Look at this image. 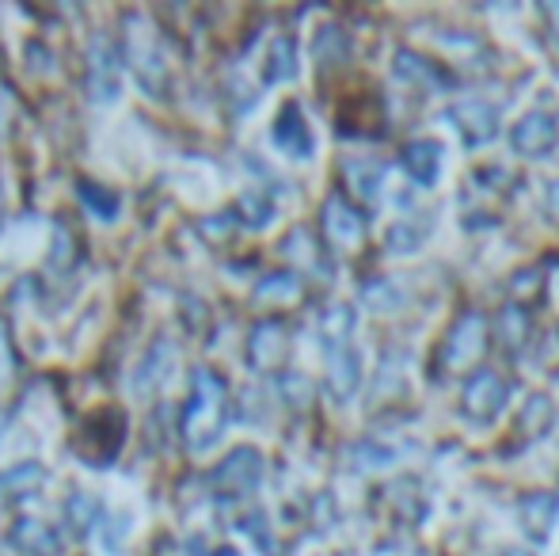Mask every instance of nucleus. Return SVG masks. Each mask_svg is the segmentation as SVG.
<instances>
[{"label":"nucleus","instance_id":"1","mask_svg":"<svg viewBox=\"0 0 559 556\" xmlns=\"http://www.w3.org/2000/svg\"><path fill=\"white\" fill-rule=\"evenodd\" d=\"M225 430V381L210 370H194V397L183 412V438L194 453H206Z\"/></svg>","mask_w":559,"mask_h":556},{"label":"nucleus","instance_id":"2","mask_svg":"<svg viewBox=\"0 0 559 556\" xmlns=\"http://www.w3.org/2000/svg\"><path fill=\"white\" fill-rule=\"evenodd\" d=\"M449 119L456 122V130H461L472 145H484V141H491L499 134V115H495V107L484 104V99H464V104H456L453 111H449Z\"/></svg>","mask_w":559,"mask_h":556},{"label":"nucleus","instance_id":"3","mask_svg":"<svg viewBox=\"0 0 559 556\" xmlns=\"http://www.w3.org/2000/svg\"><path fill=\"white\" fill-rule=\"evenodd\" d=\"M514 149L518 153H525V156H548L552 153V145H556V138H559V127H556V119L552 115H525L522 122L514 127Z\"/></svg>","mask_w":559,"mask_h":556},{"label":"nucleus","instance_id":"4","mask_svg":"<svg viewBox=\"0 0 559 556\" xmlns=\"http://www.w3.org/2000/svg\"><path fill=\"white\" fill-rule=\"evenodd\" d=\"M130 58H133V73H138L141 84L156 96V92L164 88V58H160V50H156V38L145 35V27L130 31Z\"/></svg>","mask_w":559,"mask_h":556},{"label":"nucleus","instance_id":"5","mask_svg":"<svg viewBox=\"0 0 559 556\" xmlns=\"http://www.w3.org/2000/svg\"><path fill=\"white\" fill-rule=\"evenodd\" d=\"M502 397H507V389H502L499 374L491 370H479L476 381L468 386V393H464V409H468L472 419H495L502 409Z\"/></svg>","mask_w":559,"mask_h":556},{"label":"nucleus","instance_id":"6","mask_svg":"<svg viewBox=\"0 0 559 556\" xmlns=\"http://www.w3.org/2000/svg\"><path fill=\"white\" fill-rule=\"evenodd\" d=\"M263 476V461H259L255 450H236L233 458L225 461L222 469L214 473V484L217 488H228V492H251Z\"/></svg>","mask_w":559,"mask_h":556},{"label":"nucleus","instance_id":"7","mask_svg":"<svg viewBox=\"0 0 559 556\" xmlns=\"http://www.w3.org/2000/svg\"><path fill=\"white\" fill-rule=\"evenodd\" d=\"M115 92H118V58L111 38L99 35L92 43V96L115 99Z\"/></svg>","mask_w":559,"mask_h":556},{"label":"nucleus","instance_id":"8","mask_svg":"<svg viewBox=\"0 0 559 556\" xmlns=\"http://www.w3.org/2000/svg\"><path fill=\"white\" fill-rule=\"evenodd\" d=\"M479 351H484V320L468 312V317L453 328V335L445 340V358L453 366H468Z\"/></svg>","mask_w":559,"mask_h":556},{"label":"nucleus","instance_id":"9","mask_svg":"<svg viewBox=\"0 0 559 556\" xmlns=\"http://www.w3.org/2000/svg\"><path fill=\"white\" fill-rule=\"evenodd\" d=\"M274 141H278L289 156H309L312 153V134H309V127H305V119H301L297 107H286L282 119L274 122Z\"/></svg>","mask_w":559,"mask_h":556},{"label":"nucleus","instance_id":"10","mask_svg":"<svg viewBox=\"0 0 559 556\" xmlns=\"http://www.w3.org/2000/svg\"><path fill=\"white\" fill-rule=\"evenodd\" d=\"M15 549H23L27 556H58L61 553V542L46 522L38 519H23L15 527Z\"/></svg>","mask_w":559,"mask_h":556},{"label":"nucleus","instance_id":"11","mask_svg":"<svg viewBox=\"0 0 559 556\" xmlns=\"http://www.w3.org/2000/svg\"><path fill=\"white\" fill-rule=\"evenodd\" d=\"M407 168L419 179L423 187H430L438 179V168H442V145L438 141H419V145L407 149Z\"/></svg>","mask_w":559,"mask_h":556},{"label":"nucleus","instance_id":"12","mask_svg":"<svg viewBox=\"0 0 559 556\" xmlns=\"http://www.w3.org/2000/svg\"><path fill=\"white\" fill-rule=\"evenodd\" d=\"M251 363L263 370V366H271L274 358L282 355V328L278 324H263L255 335H251V347H248Z\"/></svg>","mask_w":559,"mask_h":556},{"label":"nucleus","instance_id":"13","mask_svg":"<svg viewBox=\"0 0 559 556\" xmlns=\"http://www.w3.org/2000/svg\"><path fill=\"white\" fill-rule=\"evenodd\" d=\"M328 233H332L338 245H354V240L361 237V225L343 202H332V206H328Z\"/></svg>","mask_w":559,"mask_h":556},{"label":"nucleus","instance_id":"14","mask_svg":"<svg viewBox=\"0 0 559 556\" xmlns=\"http://www.w3.org/2000/svg\"><path fill=\"white\" fill-rule=\"evenodd\" d=\"M297 54H294V38H278L271 50V66H266V81H289L297 73Z\"/></svg>","mask_w":559,"mask_h":556},{"label":"nucleus","instance_id":"15","mask_svg":"<svg viewBox=\"0 0 559 556\" xmlns=\"http://www.w3.org/2000/svg\"><path fill=\"white\" fill-rule=\"evenodd\" d=\"M38 481H43V469H38V465H20V469H12L8 476H0V488H4V484H12V488H8V496H20V492L35 488Z\"/></svg>","mask_w":559,"mask_h":556},{"label":"nucleus","instance_id":"16","mask_svg":"<svg viewBox=\"0 0 559 556\" xmlns=\"http://www.w3.org/2000/svg\"><path fill=\"white\" fill-rule=\"evenodd\" d=\"M552 199H556V202H559V187H556V191H552Z\"/></svg>","mask_w":559,"mask_h":556}]
</instances>
